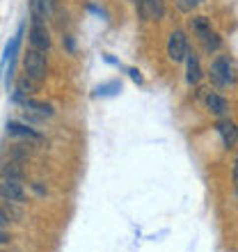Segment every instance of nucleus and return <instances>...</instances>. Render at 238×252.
<instances>
[{"label": "nucleus", "mask_w": 238, "mask_h": 252, "mask_svg": "<svg viewBox=\"0 0 238 252\" xmlns=\"http://www.w3.org/2000/svg\"><path fill=\"white\" fill-rule=\"evenodd\" d=\"M199 2H202V0H177V5H178V9H181V12H192Z\"/></svg>", "instance_id": "f3484780"}, {"label": "nucleus", "mask_w": 238, "mask_h": 252, "mask_svg": "<svg viewBox=\"0 0 238 252\" xmlns=\"http://www.w3.org/2000/svg\"><path fill=\"white\" fill-rule=\"evenodd\" d=\"M51 14H53V0H30V16H32V21L46 23Z\"/></svg>", "instance_id": "6e6552de"}, {"label": "nucleus", "mask_w": 238, "mask_h": 252, "mask_svg": "<svg viewBox=\"0 0 238 252\" xmlns=\"http://www.w3.org/2000/svg\"><path fill=\"white\" fill-rule=\"evenodd\" d=\"M28 37H30L32 48H37V51H44V53H46L48 48H51V34H48L46 23H41V21H32Z\"/></svg>", "instance_id": "20e7f679"}, {"label": "nucleus", "mask_w": 238, "mask_h": 252, "mask_svg": "<svg viewBox=\"0 0 238 252\" xmlns=\"http://www.w3.org/2000/svg\"><path fill=\"white\" fill-rule=\"evenodd\" d=\"M202 41H204V48H206V51H218V48L222 46V41H220V37H218L215 32L206 34V37H204Z\"/></svg>", "instance_id": "4468645a"}, {"label": "nucleus", "mask_w": 238, "mask_h": 252, "mask_svg": "<svg viewBox=\"0 0 238 252\" xmlns=\"http://www.w3.org/2000/svg\"><path fill=\"white\" fill-rule=\"evenodd\" d=\"M23 108H26V113H30V117L32 115H37V117H51L53 115V108L48 106V103H41V101H32V99H26L23 101Z\"/></svg>", "instance_id": "9b49d317"}, {"label": "nucleus", "mask_w": 238, "mask_h": 252, "mask_svg": "<svg viewBox=\"0 0 238 252\" xmlns=\"http://www.w3.org/2000/svg\"><path fill=\"white\" fill-rule=\"evenodd\" d=\"M2 174H5V179H21V170L16 167V163H7L2 167Z\"/></svg>", "instance_id": "dca6fc26"}, {"label": "nucleus", "mask_w": 238, "mask_h": 252, "mask_svg": "<svg viewBox=\"0 0 238 252\" xmlns=\"http://www.w3.org/2000/svg\"><path fill=\"white\" fill-rule=\"evenodd\" d=\"M167 55L172 62H183L188 58V37L183 30H174L167 39Z\"/></svg>", "instance_id": "7ed1b4c3"}, {"label": "nucleus", "mask_w": 238, "mask_h": 252, "mask_svg": "<svg viewBox=\"0 0 238 252\" xmlns=\"http://www.w3.org/2000/svg\"><path fill=\"white\" fill-rule=\"evenodd\" d=\"M135 7H138V14L142 21L160 19V16L165 14L163 0H135Z\"/></svg>", "instance_id": "39448f33"}, {"label": "nucleus", "mask_w": 238, "mask_h": 252, "mask_svg": "<svg viewBox=\"0 0 238 252\" xmlns=\"http://www.w3.org/2000/svg\"><path fill=\"white\" fill-rule=\"evenodd\" d=\"M192 30H195V34H197L199 39H204L206 34H211V23H208V19L206 16H197V19H192Z\"/></svg>", "instance_id": "f8f14e48"}, {"label": "nucleus", "mask_w": 238, "mask_h": 252, "mask_svg": "<svg viewBox=\"0 0 238 252\" xmlns=\"http://www.w3.org/2000/svg\"><path fill=\"white\" fill-rule=\"evenodd\" d=\"M2 199L7 204H23L26 190L21 186V179H5L2 181Z\"/></svg>", "instance_id": "423d86ee"}, {"label": "nucleus", "mask_w": 238, "mask_h": 252, "mask_svg": "<svg viewBox=\"0 0 238 252\" xmlns=\"http://www.w3.org/2000/svg\"><path fill=\"white\" fill-rule=\"evenodd\" d=\"M234 64L227 55H220L215 58V62L211 64V80L215 83L218 87H225V85H232L234 83Z\"/></svg>", "instance_id": "f03ea898"}, {"label": "nucleus", "mask_w": 238, "mask_h": 252, "mask_svg": "<svg viewBox=\"0 0 238 252\" xmlns=\"http://www.w3.org/2000/svg\"><path fill=\"white\" fill-rule=\"evenodd\" d=\"M23 66H26V76H30V78L37 80V83H41L48 73L44 51H37V48H30V51L23 55Z\"/></svg>", "instance_id": "f257e3e1"}, {"label": "nucleus", "mask_w": 238, "mask_h": 252, "mask_svg": "<svg viewBox=\"0 0 238 252\" xmlns=\"http://www.w3.org/2000/svg\"><path fill=\"white\" fill-rule=\"evenodd\" d=\"M128 73H131V78L135 80V83H142V76H140V73L135 71V69H131V71H128Z\"/></svg>", "instance_id": "6ab92c4d"}, {"label": "nucleus", "mask_w": 238, "mask_h": 252, "mask_svg": "<svg viewBox=\"0 0 238 252\" xmlns=\"http://www.w3.org/2000/svg\"><path fill=\"white\" fill-rule=\"evenodd\" d=\"M119 90H121V83L113 80V83H108V85L99 87V90H96V94H99V96H106V94H117Z\"/></svg>", "instance_id": "2eb2a0df"}, {"label": "nucleus", "mask_w": 238, "mask_h": 252, "mask_svg": "<svg viewBox=\"0 0 238 252\" xmlns=\"http://www.w3.org/2000/svg\"><path fill=\"white\" fill-rule=\"evenodd\" d=\"M234 186H236V192H238V158L234 160Z\"/></svg>", "instance_id": "a211bd4d"}, {"label": "nucleus", "mask_w": 238, "mask_h": 252, "mask_svg": "<svg viewBox=\"0 0 238 252\" xmlns=\"http://www.w3.org/2000/svg\"><path fill=\"white\" fill-rule=\"evenodd\" d=\"M185 66H188V71H185V80H188L190 85H197L199 78H202V66H199L197 55L188 53V58H185Z\"/></svg>", "instance_id": "1a4fd4ad"}, {"label": "nucleus", "mask_w": 238, "mask_h": 252, "mask_svg": "<svg viewBox=\"0 0 238 252\" xmlns=\"http://www.w3.org/2000/svg\"><path fill=\"white\" fill-rule=\"evenodd\" d=\"M7 131L14 133V135H23V138H39L32 128H28V126H23V124H16V122H9V124H7Z\"/></svg>", "instance_id": "ddd939ff"}, {"label": "nucleus", "mask_w": 238, "mask_h": 252, "mask_svg": "<svg viewBox=\"0 0 238 252\" xmlns=\"http://www.w3.org/2000/svg\"><path fill=\"white\" fill-rule=\"evenodd\" d=\"M215 128H218V133H220V138H222V142H225V147H234L238 142V126H236V122L220 120L218 124H215Z\"/></svg>", "instance_id": "0eeeda50"}, {"label": "nucleus", "mask_w": 238, "mask_h": 252, "mask_svg": "<svg viewBox=\"0 0 238 252\" xmlns=\"http://www.w3.org/2000/svg\"><path fill=\"white\" fill-rule=\"evenodd\" d=\"M204 103H206V108H208L213 115H218V117H225L227 115V101L222 99L220 94L208 92L206 94V99H204Z\"/></svg>", "instance_id": "9d476101"}]
</instances>
